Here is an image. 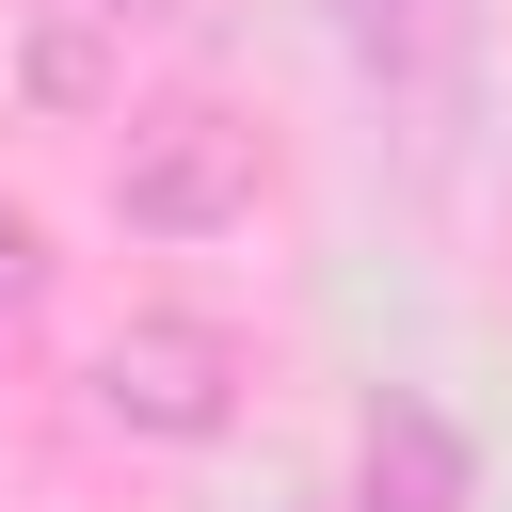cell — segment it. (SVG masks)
Segmentation results:
<instances>
[{
  "label": "cell",
  "mask_w": 512,
  "mask_h": 512,
  "mask_svg": "<svg viewBox=\"0 0 512 512\" xmlns=\"http://www.w3.org/2000/svg\"><path fill=\"white\" fill-rule=\"evenodd\" d=\"M256 128L224 112V96H144L128 112V144H112V224L128 240H224L240 208H256Z\"/></svg>",
  "instance_id": "6da1fadb"
},
{
  "label": "cell",
  "mask_w": 512,
  "mask_h": 512,
  "mask_svg": "<svg viewBox=\"0 0 512 512\" xmlns=\"http://www.w3.org/2000/svg\"><path fill=\"white\" fill-rule=\"evenodd\" d=\"M96 416H112V432H144V448H208V432L240 416V336H224V320H192V304L112 320V336H96Z\"/></svg>",
  "instance_id": "7a4b0ae2"
},
{
  "label": "cell",
  "mask_w": 512,
  "mask_h": 512,
  "mask_svg": "<svg viewBox=\"0 0 512 512\" xmlns=\"http://www.w3.org/2000/svg\"><path fill=\"white\" fill-rule=\"evenodd\" d=\"M16 96H32V112H112V96H128V16H112V0H48Z\"/></svg>",
  "instance_id": "3957f363"
},
{
  "label": "cell",
  "mask_w": 512,
  "mask_h": 512,
  "mask_svg": "<svg viewBox=\"0 0 512 512\" xmlns=\"http://www.w3.org/2000/svg\"><path fill=\"white\" fill-rule=\"evenodd\" d=\"M336 32H352V64H368L384 96H416V80L448 64V0H336Z\"/></svg>",
  "instance_id": "277c9868"
},
{
  "label": "cell",
  "mask_w": 512,
  "mask_h": 512,
  "mask_svg": "<svg viewBox=\"0 0 512 512\" xmlns=\"http://www.w3.org/2000/svg\"><path fill=\"white\" fill-rule=\"evenodd\" d=\"M48 304V240H32V208H0V320H32Z\"/></svg>",
  "instance_id": "5b68a950"
},
{
  "label": "cell",
  "mask_w": 512,
  "mask_h": 512,
  "mask_svg": "<svg viewBox=\"0 0 512 512\" xmlns=\"http://www.w3.org/2000/svg\"><path fill=\"white\" fill-rule=\"evenodd\" d=\"M112 16H160V0H112Z\"/></svg>",
  "instance_id": "8992f818"
}]
</instances>
